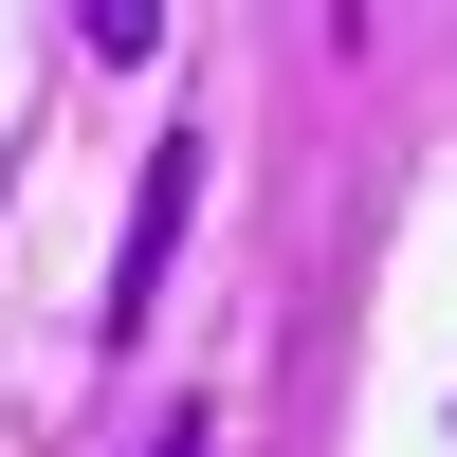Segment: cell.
I'll return each mask as SVG.
<instances>
[{
	"mask_svg": "<svg viewBox=\"0 0 457 457\" xmlns=\"http://www.w3.org/2000/svg\"><path fill=\"white\" fill-rule=\"evenodd\" d=\"M165 457H202V421H165Z\"/></svg>",
	"mask_w": 457,
	"mask_h": 457,
	"instance_id": "2",
	"label": "cell"
},
{
	"mask_svg": "<svg viewBox=\"0 0 457 457\" xmlns=\"http://www.w3.org/2000/svg\"><path fill=\"white\" fill-rule=\"evenodd\" d=\"M183 220H202V146L165 129V165H146V202H129V256H110V293H92V329H110V348L146 329V293H165V256H183Z\"/></svg>",
	"mask_w": 457,
	"mask_h": 457,
	"instance_id": "1",
	"label": "cell"
}]
</instances>
